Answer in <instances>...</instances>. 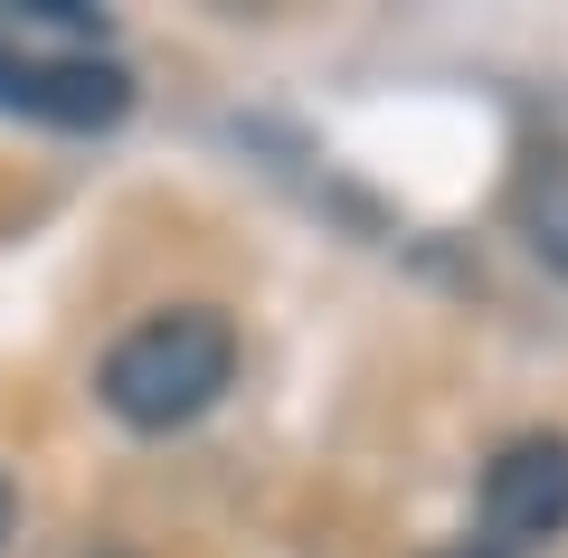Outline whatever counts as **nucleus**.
Segmentation results:
<instances>
[{
	"label": "nucleus",
	"instance_id": "1",
	"mask_svg": "<svg viewBox=\"0 0 568 558\" xmlns=\"http://www.w3.org/2000/svg\"><path fill=\"white\" fill-rule=\"evenodd\" d=\"M0 104L29 123H58V133L123 123L133 77L104 58V10H77V0L0 10Z\"/></svg>",
	"mask_w": 568,
	"mask_h": 558
},
{
	"label": "nucleus",
	"instance_id": "2",
	"mask_svg": "<svg viewBox=\"0 0 568 558\" xmlns=\"http://www.w3.org/2000/svg\"><path fill=\"white\" fill-rule=\"evenodd\" d=\"M237 379V332L219 313H152L104 351V407L142 436H171V426L209 417L219 388Z\"/></svg>",
	"mask_w": 568,
	"mask_h": 558
},
{
	"label": "nucleus",
	"instance_id": "3",
	"mask_svg": "<svg viewBox=\"0 0 568 558\" xmlns=\"http://www.w3.org/2000/svg\"><path fill=\"white\" fill-rule=\"evenodd\" d=\"M484 520L503 530L493 549L559 539V530H568V436H521V445H503L493 474H484Z\"/></svg>",
	"mask_w": 568,
	"mask_h": 558
},
{
	"label": "nucleus",
	"instance_id": "4",
	"mask_svg": "<svg viewBox=\"0 0 568 558\" xmlns=\"http://www.w3.org/2000/svg\"><path fill=\"white\" fill-rule=\"evenodd\" d=\"M511 227L530 237V256L568 275V152L559 142H530L521 171H511Z\"/></svg>",
	"mask_w": 568,
	"mask_h": 558
},
{
	"label": "nucleus",
	"instance_id": "5",
	"mask_svg": "<svg viewBox=\"0 0 568 558\" xmlns=\"http://www.w3.org/2000/svg\"><path fill=\"white\" fill-rule=\"evenodd\" d=\"M436 558H511V549H493V539H455V549H436Z\"/></svg>",
	"mask_w": 568,
	"mask_h": 558
},
{
	"label": "nucleus",
	"instance_id": "6",
	"mask_svg": "<svg viewBox=\"0 0 568 558\" xmlns=\"http://www.w3.org/2000/svg\"><path fill=\"white\" fill-rule=\"evenodd\" d=\"M0 539H10V483H0Z\"/></svg>",
	"mask_w": 568,
	"mask_h": 558
},
{
	"label": "nucleus",
	"instance_id": "7",
	"mask_svg": "<svg viewBox=\"0 0 568 558\" xmlns=\"http://www.w3.org/2000/svg\"><path fill=\"white\" fill-rule=\"evenodd\" d=\"M95 558H133V549H95Z\"/></svg>",
	"mask_w": 568,
	"mask_h": 558
}]
</instances>
